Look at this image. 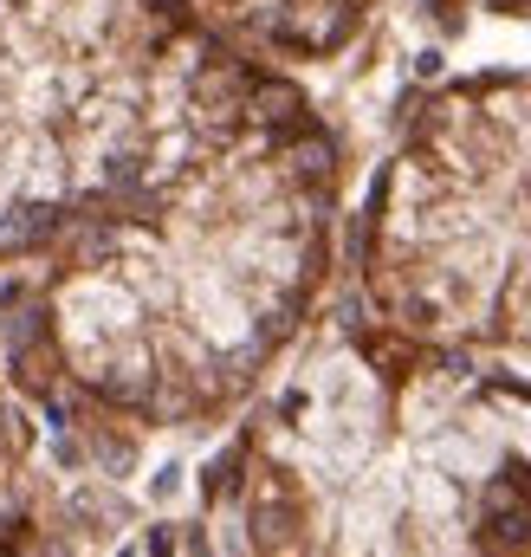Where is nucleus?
Listing matches in <instances>:
<instances>
[{
    "label": "nucleus",
    "mask_w": 531,
    "mask_h": 557,
    "mask_svg": "<svg viewBox=\"0 0 531 557\" xmlns=\"http://www.w3.org/2000/svg\"><path fill=\"white\" fill-rule=\"evenodd\" d=\"M188 557H214V551H208V538H201V532L188 538Z\"/></svg>",
    "instance_id": "4"
},
{
    "label": "nucleus",
    "mask_w": 531,
    "mask_h": 557,
    "mask_svg": "<svg viewBox=\"0 0 531 557\" xmlns=\"http://www.w3.org/2000/svg\"><path fill=\"white\" fill-rule=\"evenodd\" d=\"M428 7H434V20H441L447 33H454V26H460V0H428Z\"/></svg>",
    "instance_id": "2"
},
{
    "label": "nucleus",
    "mask_w": 531,
    "mask_h": 557,
    "mask_svg": "<svg viewBox=\"0 0 531 557\" xmlns=\"http://www.w3.org/2000/svg\"><path fill=\"white\" fill-rule=\"evenodd\" d=\"M0 557H20V551H13V538H0Z\"/></svg>",
    "instance_id": "5"
},
{
    "label": "nucleus",
    "mask_w": 531,
    "mask_h": 557,
    "mask_svg": "<svg viewBox=\"0 0 531 557\" xmlns=\"http://www.w3.org/2000/svg\"><path fill=\"white\" fill-rule=\"evenodd\" d=\"M149 557H175V538L162 532V525H156V532H149Z\"/></svg>",
    "instance_id": "3"
},
{
    "label": "nucleus",
    "mask_w": 531,
    "mask_h": 557,
    "mask_svg": "<svg viewBox=\"0 0 531 557\" xmlns=\"http://www.w3.org/2000/svg\"><path fill=\"white\" fill-rule=\"evenodd\" d=\"M221 7L240 13V20L260 39H272L279 52L324 59V52H337L363 26V7H370V0H221Z\"/></svg>",
    "instance_id": "1"
}]
</instances>
